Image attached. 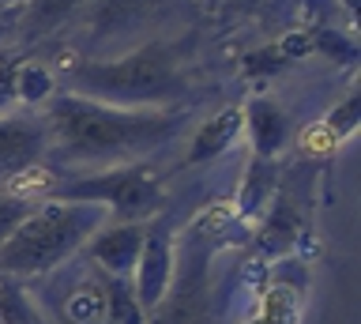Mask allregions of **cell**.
I'll use <instances>...</instances> for the list:
<instances>
[{"mask_svg":"<svg viewBox=\"0 0 361 324\" xmlns=\"http://www.w3.org/2000/svg\"><path fill=\"white\" fill-rule=\"evenodd\" d=\"M68 95L124 109H173V102L185 95V76L173 53L151 46L121 61L79 64L68 76Z\"/></svg>","mask_w":361,"mask_h":324,"instance_id":"obj_3","label":"cell"},{"mask_svg":"<svg viewBox=\"0 0 361 324\" xmlns=\"http://www.w3.org/2000/svg\"><path fill=\"white\" fill-rule=\"evenodd\" d=\"M56 200H87V204H102L109 211V222H151L162 204V185L151 170L140 166H117V170H102L79 181L53 185Z\"/></svg>","mask_w":361,"mask_h":324,"instance_id":"obj_4","label":"cell"},{"mask_svg":"<svg viewBox=\"0 0 361 324\" xmlns=\"http://www.w3.org/2000/svg\"><path fill=\"white\" fill-rule=\"evenodd\" d=\"M79 4H83V0H30L27 30H30V35H38V30H49L56 23H64L68 12H75Z\"/></svg>","mask_w":361,"mask_h":324,"instance_id":"obj_15","label":"cell"},{"mask_svg":"<svg viewBox=\"0 0 361 324\" xmlns=\"http://www.w3.org/2000/svg\"><path fill=\"white\" fill-rule=\"evenodd\" d=\"M241 121H248V140H252L256 159H275L290 143V117L271 102V98H252L241 109Z\"/></svg>","mask_w":361,"mask_h":324,"instance_id":"obj_8","label":"cell"},{"mask_svg":"<svg viewBox=\"0 0 361 324\" xmlns=\"http://www.w3.org/2000/svg\"><path fill=\"white\" fill-rule=\"evenodd\" d=\"M279 181V170L271 159H252V166H248L245 174V193H241V208L245 211H256L259 200L271 196V185Z\"/></svg>","mask_w":361,"mask_h":324,"instance_id":"obj_14","label":"cell"},{"mask_svg":"<svg viewBox=\"0 0 361 324\" xmlns=\"http://www.w3.org/2000/svg\"><path fill=\"white\" fill-rule=\"evenodd\" d=\"M45 121V159L68 170H117V166H140L162 148H169L188 114L185 109H124L90 102L79 95H53L42 106Z\"/></svg>","mask_w":361,"mask_h":324,"instance_id":"obj_1","label":"cell"},{"mask_svg":"<svg viewBox=\"0 0 361 324\" xmlns=\"http://www.w3.org/2000/svg\"><path fill=\"white\" fill-rule=\"evenodd\" d=\"M354 125H357V98H346V106L327 117V128H331L335 136H346V132H354Z\"/></svg>","mask_w":361,"mask_h":324,"instance_id":"obj_17","label":"cell"},{"mask_svg":"<svg viewBox=\"0 0 361 324\" xmlns=\"http://www.w3.org/2000/svg\"><path fill=\"white\" fill-rule=\"evenodd\" d=\"M154 8H158V0H98L94 30H102V35H121V30L140 23L143 16H151Z\"/></svg>","mask_w":361,"mask_h":324,"instance_id":"obj_11","label":"cell"},{"mask_svg":"<svg viewBox=\"0 0 361 324\" xmlns=\"http://www.w3.org/2000/svg\"><path fill=\"white\" fill-rule=\"evenodd\" d=\"M0 324H53V317L27 283L0 275Z\"/></svg>","mask_w":361,"mask_h":324,"instance_id":"obj_10","label":"cell"},{"mask_svg":"<svg viewBox=\"0 0 361 324\" xmlns=\"http://www.w3.org/2000/svg\"><path fill=\"white\" fill-rule=\"evenodd\" d=\"M237 132H241V109H222V114L207 117L196 128L185 159L188 162H207V159H214V155H226L230 143L237 140Z\"/></svg>","mask_w":361,"mask_h":324,"instance_id":"obj_9","label":"cell"},{"mask_svg":"<svg viewBox=\"0 0 361 324\" xmlns=\"http://www.w3.org/2000/svg\"><path fill=\"white\" fill-rule=\"evenodd\" d=\"M53 95H56V80L45 64H19L16 68V102L45 106Z\"/></svg>","mask_w":361,"mask_h":324,"instance_id":"obj_13","label":"cell"},{"mask_svg":"<svg viewBox=\"0 0 361 324\" xmlns=\"http://www.w3.org/2000/svg\"><path fill=\"white\" fill-rule=\"evenodd\" d=\"M45 121L42 117H23V114H4L0 117V170L4 174H23L30 166L45 162Z\"/></svg>","mask_w":361,"mask_h":324,"instance_id":"obj_7","label":"cell"},{"mask_svg":"<svg viewBox=\"0 0 361 324\" xmlns=\"http://www.w3.org/2000/svg\"><path fill=\"white\" fill-rule=\"evenodd\" d=\"M16 68H19V64H4V61H0V117L11 109V102H16Z\"/></svg>","mask_w":361,"mask_h":324,"instance_id":"obj_18","label":"cell"},{"mask_svg":"<svg viewBox=\"0 0 361 324\" xmlns=\"http://www.w3.org/2000/svg\"><path fill=\"white\" fill-rule=\"evenodd\" d=\"M109 222V211L87 200H42L16 227V234L0 245V275L19 283L45 279L79 256L87 241Z\"/></svg>","mask_w":361,"mask_h":324,"instance_id":"obj_2","label":"cell"},{"mask_svg":"<svg viewBox=\"0 0 361 324\" xmlns=\"http://www.w3.org/2000/svg\"><path fill=\"white\" fill-rule=\"evenodd\" d=\"M34 204H38V200L0 188V245H4V241L11 238V234H16V227L30 215V211H34Z\"/></svg>","mask_w":361,"mask_h":324,"instance_id":"obj_16","label":"cell"},{"mask_svg":"<svg viewBox=\"0 0 361 324\" xmlns=\"http://www.w3.org/2000/svg\"><path fill=\"white\" fill-rule=\"evenodd\" d=\"M173 287V238L166 227H147L143 253L132 272V290L143 313H154Z\"/></svg>","mask_w":361,"mask_h":324,"instance_id":"obj_5","label":"cell"},{"mask_svg":"<svg viewBox=\"0 0 361 324\" xmlns=\"http://www.w3.org/2000/svg\"><path fill=\"white\" fill-rule=\"evenodd\" d=\"M102 287H106V313L113 324H147V313L135 301L132 279H109L102 275Z\"/></svg>","mask_w":361,"mask_h":324,"instance_id":"obj_12","label":"cell"},{"mask_svg":"<svg viewBox=\"0 0 361 324\" xmlns=\"http://www.w3.org/2000/svg\"><path fill=\"white\" fill-rule=\"evenodd\" d=\"M147 222H106L94 238L87 241V256L102 268V275L109 279H132L135 260L143 253Z\"/></svg>","mask_w":361,"mask_h":324,"instance_id":"obj_6","label":"cell"}]
</instances>
